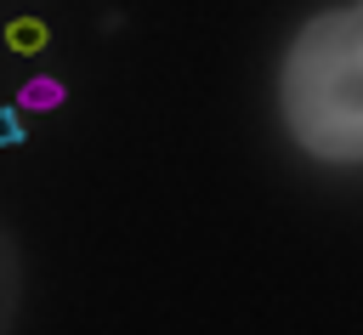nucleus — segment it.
Segmentation results:
<instances>
[{
	"label": "nucleus",
	"mask_w": 363,
	"mask_h": 335,
	"mask_svg": "<svg viewBox=\"0 0 363 335\" xmlns=\"http://www.w3.org/2000/svg\"><path fill=\"white\" fill-rule=\"evenodd\" d=\"M6 45H11V51H45V23L11 17V23H6Z\"/></svg>",
	"instance_id": "2"
},
{
	"label": "nucleus",
	"mask_w": 363,
	"mask_h": 335,
	"mask_svg": "<svg viewBox=\"0 0 363 335\" xmlns=\"http://www.w3.org/2000/svg\"><path fill=\"white\" fill-rule=\"evenodd\" d=\"M17 142H23V114L0 108V148H17Z\"/></svg>",
	"instance_id": "4"
},
{
	"label": "nucleus",
	"mask_w": 363,
	"mask_h": 335,
	"mask_svg": "<svg viewBox=\"0 0 363 335\" xmlns=\"http://www.w3.org/2000/svg\"><path fill=\"white\" fill-rule=\"evenodd\" d=\"M62 102V85L57 79H28L23 85V108H57Z\"/></svg>",
	"instance_id": "3"
},
{
	"label": "nucleus",
	"mask_w": 363,
	"mask_h": 335,
	"mask_svg": "<svg viewBox=\"0 0 363 335\" xmlns=\"http://www.w3.org/2000/svg\"><path fill=\"white\" fill-rule=\"evenodd\" d=\"M278 108L306 159L363 165V0L318 11L289 40Z\"/></svg>",
	"instance_id": "1"
}]
</instances>
